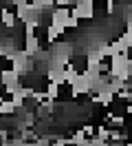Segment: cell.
<instances>
[{
  "mask_svg": "<svg viewBox=\"0 0 132 146\" xmlns=\"http://www.w3.org/2000/svg\"><path fill=\"white\" fill-rule=\"evenodd\" d=\"M70 13H75L79 20H90L95 18V2L93 0H75Z\"/></svg>",
  "mask_w": 132,
  "mask_h": 146,
  "instance_id": "obj_1",
  "label": "cell"
},
{
  "mask_svg": "<svg viewBox=\"0 0 132 146\" xmlns=\"http://www.w3.org/2000/svg\"><path fill=\"white\" fill-rule=\"evenodd\" d=\"M119 40L123 42V46H125V49H132V31H123Z\"/></svg>",
  "mask_w": 132,
  "mask_h": 146,
  "instance_id": "obj_2",
  "label": "cell"
},
{
  "mask_svg": "<svg viewBox=\"0 0 132 146\" xmlns=\"http://www.w3.org/2000/svg\"><path fill=\"white\" fill-rule=\"evenodd\" d=\"M130 144H132V139H130Z\"/></svg>",
  "mask_w": 132,
  "mask_h": 146,
  "instance_id": "obj_3",
  "label": "cell"
}]
</instances>
